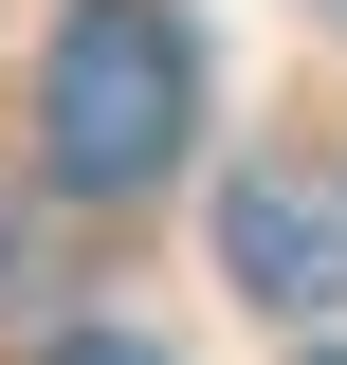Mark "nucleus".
Returning a JSON list of instances; mask_svg holds the SVG:
<instances>
[{"instance_id": "1", "label": "nucleus", "mask_w": 347, "mask_h": 365, "mask_svg": "<svg viewBox=\"0 0 347 365\" xmlns=\"http://www.w3.org/2000/svg\"><path fill=\"white\" fill-rule=\"evenodd\" d=\"M183 128H201V55H183L165 0H74L37 55V165L74 182V201H146V182L183 165Z\"/></svg>"}, {"instance_id": "2", "label": "nucleus", "mask_w": 347, "mask_h": 365, "mask_svg": "<svg viewBox=\"0 0 347 365\" xmlns=\"http://www.w3.org/2000/svg\"><path fill=\"white\" fill-rule=\"evenodd\" d=\"M219 274H238V292H256V311H347V165H238L219 182Z\"/></svg>"}, {"instance_id": "4", "label": "nucleus", "mask_w": 347, "mask_h": 365, "mask_svg": "<svg viewBox=\"0 0 347 365\" xmlns=\"http://www.w3.org/2000/svg\"><path fill=\"white\" fill-rule=\"evenodd\" d=\"M329 19H347V0H329Z\"/></svg>"}, {"instance_id": "3", "label": "nucleus", "mask_w": 347, "mask_h": 365, "mask_svg": "<svg viewBox=\"0 0 347 365\" xmlns=\"http://www.w3.org/2000/svg\"><path fill=\"white\" fill-rule=\"evenodd\" d=\"M55 365H146V347H129V329H74V347H55Z\"/></svg>"}]
</instances>
